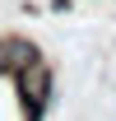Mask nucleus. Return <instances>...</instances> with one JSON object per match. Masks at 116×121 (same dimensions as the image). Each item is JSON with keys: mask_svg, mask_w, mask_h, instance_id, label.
Segmentation results:
<instances>
[{"mask_svg": "<svg viewBox=\"0 0 116 121\" xmlns=\"http://www.w3.org/2000/svg\"><path fill=\"white\" fill-rule=\"evenodd\" d=\"M51 65H46L42 56L33 60V65H23V70H14V89H19V107H23V121H42L46 117V103H51Z\"/></svg>", "mask_w": 116, "mask_h": 121, "instance_id": "nucleus-1", "label": "nucleus"}, {"mask_svg": "<svg viewBox=\"0 0 116 121\" xmlns=\"http://www.w3.org/2000/svg\"><path fill=\"white\" fill-rule=\"evenodd\" d=\"M37 56H42V51H37L28 37H19V33H5V37H0V75H14V70L33 65Z\"/></svg>", "mask_w": 116, "mask_h": 121, "instance_id": "nucleus-2", "label": "nucleus"}]
</instances>
